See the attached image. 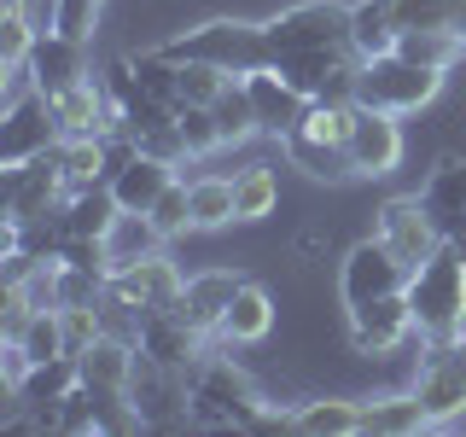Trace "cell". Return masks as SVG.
Here are the masks:
<instances>
[{"label":"cell","instance_id":"obj_16","mask_svg":"<svg viewBox=\"0 0 466 437\" xmlns=\"http://www.w3.org/2000/svg\"><path fill=\"white\" fill-rule=\"evenodd\" d=\"M245 94H251V111H257V128L262 135H291V128H303V117H309V106L315 99H303L298 87H291L274 65H262V70H251L245 76Z\"/></svg>","mask_w":466,"mask_h":437},{"label":"cell","instance_id":"obj_33","mask_svg":"<svg viewBox=\"0 0 466 437\" xmlns=\"http://www.w3.org/2000/svg\"><path fill=\"white\" fill-rule=\"evenodd\" d=\"M53 158H58V169H65L70 193H76V187L106 181V135H99V140H58Z\"/></svg>","mask_w":466,"mask_h":437},{"label":"cell","instance_id":"obj_40","mask_svg":"<svg viewBox=\"0 0 466 437\" xmlns=\"http://www.w3.org/2000/svg\"><path fill=\"white\" fill-rule=\"evenodd\" d=\"M233 76L210 65H181V94H175V106H216V94H222Z\"/></svg>","mask_w":466,"mask_h":437},{"label":"cell","instance_id":"obj_17","mask_svg":"<svg viewBox=\"0 0 466 437\" xmlns=\"http://www.w3.org/2000/svg\"><path fill=\"white\" fill-rule=\"evenodd\" d=\"M245 286V274L239 269H198V274H187V286H181V310L193 327L204 332V339H216L222 332V315H228V303H233V291Z\"/></svg>","mask_w":466,"mask_h":437},{"label":"cell","instance_id":"obj_2","mask_svg":"<svg viewBox=\"0 0 466 437\" xmlns=\"http://www.w3.org/2000/svg\"><path fill=\"white\" fill-rule=\"evenodd\" d=\"M157 53L175 58V65H210L222 76H251V70L274 65L262 24H245V18H204L193 29H181V36L157 41Z\"/></svg>","mask_w":466,"mask_h":437},{"label":"cell","instance_id":"obj_24","mask_svg":"<svg viewBox=\"0 0 466 437\" xmlns=\"http://www.w3.org/2000/svg\"><path fill=\"white\" fill-rule=\"evenodd\" d=\"M431 432V414L414 391H390V397L361 402V437H420Z\"/></svg>","mask_w":466,"mask_h":437},{"label":"cell","instance_id":"obj_34","mask_svg":"<svg viewBox=\"0 0 466 437\" xmlns=\"http://www.w3.org/2000/svg\"><path fill=\"white\" fill-rule=\"evenodd\" d=\"M210 111H216V123H222V140H228V146L262 135V128H257V111H251V94H245V76H233L222 94H216Z\"/></svg>","mask_w":466,"mask_h":437},{"label":"cell","instance_id":"obj_32","mask_svg":"<svg viewBox=\"0 0 466 437\" xmlns=\"http://www.w3.org/2000/svg\"><path fill=\"white\" fill-rule=\"evenodd\" d=\"M356 24H350V47L361 58H379V53H397V24H390V0H356Z\"/></svg>","mask_w":466,"mask_h":437},{"label":"cell","instance_id":"obj_1","mask_svg":"<svg viewBox=\"0 0 466 437\" xmlns=\"http://www.w3.org/2000/svg\"><path fill=\"white\" fill-rule=\"evenodd\" d=\"M408 303H414L420 344L461 339L466 332V239H443L408 274Z\"/></svg>","mask_w":466,"mask_h":437},{"label":"cell","instance_id":"obj_15","mask_svg":"<svg viewBox=\"0 0 466 437\" xmlns=\"http://www.w3.org/2000/svg\"><path fill=\"white\" fill-rule=\"evenodd\" d=\"M135 350H146V356L164 361V368H198L204 350H210V339H204V332H198L181 310H157V315L140 320Z\"/></svg>","mask_w":466,"mask_h":437},{"label":"cell","instance_id":"obj_42","mask_svg":"<svg viewBox=\"0 0 466 437\" xmlns=\"http://www.w3.org/2000/svg\"><path fill=\"white\" fill-rule=\"evenodd\" d=\"M99 6L106 0H58V36H70V41H94L99 36Z\"/></svg>","mask_w":466,"mask_h":437},{"label":"cell","instance_id":"obj_18","mask_svg":"<svg viewBox=\"0 0 466 437\" xmlns=\"http://www.w3.org/2000/svg\"><path fill=\"white\" fill-rule=\"evenodd\" d=\"M274 320H280V310H274V291L245 274V286L233 291V303H228L222 332H216V339H222V344H262L274 332Z\"/></svg>","mask_w":466,"mask_h":437},{"label":"cell","instance_id":"obj_39","mask_svg":"<svg viewBox=\"0 0 466 437\" xmlns=\"http://www.w3.org/2000/svg\"><path fill=\"white\" fill-rule=\"evenodd\" d=\"M152 222L164 228L169 239H175V233H193V193H187V175H175L169 193L152 204Z\"/></svg>","mask_w":466,"mask_h":437},{"label":"cell","instance_id":"obj_28","mask_svg":"<svg viewBox=\"0 0 466 437\" xmlns=\"http://www.w3.org/2000/svg\"><path fill=\"white\" fill-rule=\"evenodd\" d=\"M169 245V233L152 222L146 210H123L111 222V233H106V251H111V269H128V262H140V257H157Z\"/></svg>","mask_w":466,"mask_h":437},{"label":"cell","instance_id":"obj_10","mask_svg":"<svg viewBox=\"0 0 466 437\" xmlns=\"http://www.w3.org/2000/svg\"><path fill=\"white\" fill-rule=\"evenodd\" d=\"M65 198H70V187H65V169H58L53 152L0 169V204H6L12 222H47V216H58Z\"/></svg>","mask_w":466,"mask_h":437},{"label":"cell","instance_id":"obj_29","mask_svg":"<svg viewBox=\"0 0 466 437\" xmlns=\"http://www.w3.org/2000/svg\"><path fill=\"white\" fill-rule=\"evenodd\" d=\"M76 385H82L76 356H53V361H35V368H29L24 391H18V402H24V408H58Z\"/></svg>","mask_w":466,"mask_h":437},{"label":"cell","instance_id":"obj_3","mask_svg":"<svg viewBox=\"0 0 466 437\" xmlns=\"http://www.w3.org/2000/svg\"><path fill=\"white\" fill-rule=\"evenodd\" d=\"M268 402V391L257 385L245 368H233L228 356H210L193 368V420L198 432H251L257 408Z\"/></svg>","mask_w":466,"mask_h":437},{"label":"cell","instance_id":"obj_22","mask_svg":"<svg viewBox=\"0 0 466 437\" xmlns=\"http://www.w3.org/2000/svg\"><path fill=\"white\" fill-rule=\"evenodd\" d=\"M116 216H123V204H116L111 181L76 187V193L58 204V228H65V239H106Z\"/></svg>","mask_w":466,"mask_h":437},{"label":"cell","instance_id":"obj_30","mask_svg":"<svg viewBox=\"0 0 466 437\" xmlns=\"http://www.w3.org/2000/svg\"><path fill=\"white\" fill-rule=\"evenodd\" d=\"M193 193V233H216V228H233V175H193L187 181Z\"/></svg>","mask_w":466,"mask_h":437},{"label":"cell","instance_id":"obj_7","mask_svg":"<svg viewBox=\"0 0 466 437\" xmlns=\"http://www.w3.org/2000/svg\"><path fill=\"white\" fill-rule=\"evenodd\" d=\"M181 286H187V274L157 251V257L128 262V269H111L106 274V303L123 310V315H135V320H146L157 310H175V303H181Z\"/></svg>","mask_w":466,"mask_h":437},{"label":"cell","instance_id":"obj_44","mask_svg":"<svg viewBox=\"0 0 466 437\" xmlns=\"http://www.w3.org/2000/svg\"><path fill=\"white\" fill-rule=\"evenodd\" d=\"M0 6H18L24 18H29V24L41 29V36H47V29L58 24V0H0Z\"/></svg>","mask_w":466,"mask_h":437},{"label":"cell","instance_id":"obj_43","mask_svg":"<svg viewBox=\"0 0 466 437\" xmlns=\"http://www.w3.org/2000/svg\"><path fill=\"white\" fill-rule=\"evenodd\" d=\"M58 262H70V269H87V274H111V251H106V239H65Z\"/></svg>","mask_w":466,"mask_h":437},{"label":"cell","instance_id":"obj_23","mask_svg":"<svg viewBox=\"0 0 466 437\" xmlns=\"http://www.w3.org/2000/svg\"><path fill=\"white\" fill-rule=\"evenodd\" d=\"M175 169L181 164H169V158H152V152H135L123 169H116V181H111V193L123 210H146L152 216V204L169 193V181H175Z\"/></svg>","mask_w":466,"mask_h":437},{"label":"cell","instance_id":"obj_8","mask_svg":"<svg viewBox=\"0 0 466 437\" xmlns=\"http://www.w3.org/2000/svg\"><path fill=\"white\" fill-rule=\"evenodd\" d=\"M408 286V262L390 251L379 233L356 239L350 251L339 257V303L356 310V303H373V298H390V291Z\"/></svg>","mask_w":466,"mask_h":437},{"label":"cell","instance_id":"obj_12","mask_svg":"<svg viewBox=\"0 0 466 437\" xmlns=\"http://www.w3.org/2000/svg\"><path fill=\"white\" fill-rule=\"evenodd\" d=\"M402 158H408L402 117L356 106V123H350V169H356V181H385V175L402 169Z\"/></svg>","mask_w":466,"mask_h":437},{"label":"cell","instance_id":"obj_31","mask_svg":"<svg viewBox=\"0 0 466 437\" xmlns=\"http://www.w3.org/2000/svg\"><path fill=\"white\" fill-rule=\"evenodd\" d=\"M390 24L402 29H443V36H466V0H390Z\"/></svg>","mask_w":466,"mask_h":437},{"label":"cell","instance_id":"obj_27","mask_svg":"<svg viewBox=\"0 0 466 437\" xmlns=\"http://www.w3.org/2000/svg\"><path fill=\"white\" fill-rule=\"evenodd\" d=\"M274 210H280V175H274V164L233 169V216H239V228L268 222Z\"/></svg>","mask_w":466,"mask_h":437},{"label":"cell","instance_id":"obj_9","mask_svg":"<svg viewBox=\"0 0 466 437\" xmlns=\"http://www.w3.org/2000/svg\"><path fill=\"white\" fill-rule=\"evenodd\" d=\"M414 397L426 402L431 426H449V420L466 414V332L461 339H431L426 361L414 373Z\"/></svg>","mask_w":466,"mask_h":437},{"label":"cell","instance_id":"obj_37","mask_svg":"<svg viewBox=\"0 0 466 437\" xmlns=\"http://www.w3.org/2000/svg\"><path fill=\"white\" fill-rule=\"evenodd\" d=\"M58 432L65 437H87V432H106V408H99V391L76 385L65 402H58Z\"/></svg>","mask_w":466,"mask_h":437},{"label":"cell","instance_id":"obj_21","mask_svg":"<svg viewBox=\"0 0 466 437\" xmlns=\"http://www.w3.org/2000/svg\"><path fill=\"white\" fill-rule=\"evenodd\" d=\"M135 339H116V332H99L94 344L76 356V368H82V385H94V391H111V397H128V379H135Z\"/></svg>","mask_w":466,"mask_h":437},{"label":"cell","instance_id":"obj_14","mask_svg":"<svg viewBox=\"0 0 466 437\" xmlns=\"http://www.w3.org/2000/svg\"><path fill=\"white\" fill-rule=\"evenodd\" d=\"M53 117H58V140H99L116 128V106L99 76H82L76 87L53 94Z\"/></svg>","mask_w":466,"mask_h":437},{"label":"cell","instance_id":"obj_11","mask_svg":"<svg viewBox=\"0 0 466 437\" xmlns=\"http://www.w3.org/2000/svg\"><path fill=\"white\" fill-rule=\"evenodd\" d=\"M373 233L408 262V274H414L420 262H426L437 245H443V228H437L426 193H397V198H385V204L373 210Z\"/></svg>","mask_w":466,"mask_h":437},{"label":"cell","instance_id":"obj_41","mask_svg":"<svg viewBox=\"0 0 466 437\" xmlns=\"http://www.w3.org/2000/svg\"><path fill=\"white\" fill-rule=\"evenodd\" d=\"M286 251H291V262H298V269H320V262L332 257V228H327V222H303V228L286 239Z\"/></svg>","mask_w":466,"mask_h":437},{"label":"cell","instance_id":"obj_35","mask_svg":"<svg viewBox=\"0 0 466 437\" xmlns=\"http://www.w3.org/2000/svg\"><path fill=\"white\" fill-rule=\"evenodd\" d=\"M12 344H24V356L29 361H53V356H70V344H65V315L58 310H35L24 320V332Z\"/></svg>","mask_w":466,"mask_h":437},{"label":"cell","instance_id":"obj_38","mask_svg":"<svg viewBox=\"0 0 466 437\" xmlns=\"http://www.w3.org/2000/svg\"><path fill=\"white\" fill-rule=\"evenodd\" d=\"M35 41H41V29L29 24L18 6H0V58H6V65H29Z\"/></svg>","mask_w":466,"mask_h":437},{"label":"cell","instance_id":"obj_5","mask_svg":"<svg viewBox=\"0 0 466 437\" xmlns=\"http://www.w3.org/2000/svg\"><path fill=\"white\" fill-rule=\"evenodd\" d=\"M356 12L344 0H298V6H280L274 18H262V36H268V53H315V47H344Z\"/></svg>","mask_w":466,"mask_h":437},{"label":"cell","instance_id":"obj_20","mask_svg":"<svg viewBox=\"0 0 466 437\" xmlns=\"http://www.w3.org/2000/svg\"><path fill=\"white\" fill-rule=\"evenodd\" d=\"M280 158H286L291 169H303L309 181H327V187L356 181V169H350V146H339V140H315L309 128H291V135H280Z\"/></svg>","mask_w":466,"mask_h":437},{"label":"cell","instance_id":"obj_25","mask_svg":"<svg viewBox=\"0 0 466 437\" xmlns=\"http://www.w3.org/2000/svg\"><path fill=\"white\" fill-rule=\"evenodd\" d=\"M420 193H426L443 239H466V158H443V164L426 175Z\"/></svg>","mask_w":466,"mask_h":437},{"label":"cell","instance_id":"obj_36","mask_svg":"<svg viewBox=\"0 0 466 437\" xmlns=\"http://www.w3.org/2000/svg\"><path fill=\"white\" fill-rule=\"evenodd\" d=\"M175 123H181V140H187V158H210L222 152V123H216L210 106H175Z\"/></svg>","mask_w":466,"mask_h":437},{"label":"cell","instance_id":"obj_13","mask_svg":"<svg viewBox=\"0 0 466 437\" xmlns=\"http://www.w3.org/2000/svg\"><path fill=\"white\" fill-rule=\"evenodd\" d=\"M58 146V117H53V94L29 87V94L6 99V123H0V169L29 164V158Z\"/></svg>","mask_w":466,"mask_h":437},{"label":"cell","instance_id":"obj_6","mask_svg":"<svg viewBox=\"0 0 466 437\" xmlns=\"http://www.w3.org/2000/svg\"><path fill=\"white\" fill-rule=\"evenodd\" d=\"M344 332H350V350L368 361H385L408 350L420 339L414 327V303H408V286L390 291V298H373V303H356V310H344Z\"/></svg>","mask_w":466,"mask_h":437},{"label":"cell","instance_id":"obj_19","mask_svg":"<svg viewBox=\"0 0 466 437\" xmlns=\"http://www.w3.org/2000/svg\"><path fill=\"white\" fill-rule=\"evenodd\" d=\"M29 70H35V87L41 94H65V87H76L82 76H94L87 70V41H70L47 29V36L35 41V53H29Z\"/></svg>","mask_w":466,"mask_h":437},{"label":"cell","instance_id":"obj_26","mask_svg":"<svg viewBox=\"0 0 466 437\" xmlns=\"http://www.w3.org/2000/svg\"><path fill=\"white\" fill-rule=\"evenodd\" d=\"M291 432L303 437H361V402L356 397H303L291 414Z\"/></svg>","mask_w":466,"mask_h":437},{"label":"cell","instance_id":"obj_4","mask_svg":"<svg viewBox=\"0 0 466 437\" xmlns=\"http://www.w3.org/2000/svg\"><path fill=\"white\" fill-rule=\"evenodd\" d=\"M443 82H449V70L414 65V58H402V53H379V58H361V70H356V106L414 117V111L437 106Z\"/></svg>","mask_w":466,"mask_h":437}]
</instances>
